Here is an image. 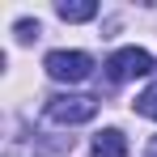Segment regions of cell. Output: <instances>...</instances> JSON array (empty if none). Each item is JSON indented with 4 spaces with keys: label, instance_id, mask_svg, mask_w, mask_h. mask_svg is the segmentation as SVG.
I'll return each mask as SVG.
<instances>
[{
    "label": "cell",
    "instance_id": "cell-1",
    "mask_svg": "<svg viewBox=\"0 0 157 157\" xmlns=\"http://www.w3.org/2000/svg\"><path fill=\"white\" fill-rule=\"evenodd\" d=\"M43 110L59 128H81V123H89L98 115V98H89V94H51Z\"/></svg>",
    "mask_w": 157,
    "mask_h": 157
},
{
    "label": "cell",
    "instance_id": "cell-5",
    "mask_svg": "<svg viewBox=\"0 0 157 157\" xmlns=\"http://www.w3.org/2000/svg\"><path fill=\"white\" fill-rule=\"evenodd\" d=\"M55 13H59V21H72L77 26V21H94L98 17V4L94 0H59Z\"/></svg>",
    "mask_w": 157,
    "mask_h": 157
},
{
    "label": "cell",
    "instance_id": "cell-4",
    "mask_svg": "<svg viewBox=\"0 0 157 157\" xmlns=\"http://www.w3.org/2000/svg\"><path fill=\"white\" fill-rule=\"evenodd\" d=\"M89 157H128V136L119 128H102L89 144Z\"/></svg>",
    "mask_w": 157,
    "mask_h": 157
},
{
    "label": "cell",
    "instance_id": "cell-3",
    "mask_svg": "<svg viewBox=\"0 0 157 157\" xmlns=\"http://www.w3.org/2000/svg\"><path fill=\"white\" fill-rule=\"evenodd\" d=\"M43 68H47V77L59 81V85H77V81H85L89 72H94V55L85 51H51L47 59H43Z\"/></svg>",
    "mask_w": 157,
    "mask_h": 157
},
{
    "label": "cell",
    "instance_id": "cell-7",
    "mask_svg": "<svg viewBox=\"0 0 157 157\" xmlns=\"http://www.w3.org/2000/svg\"><path fill=\"white\" fill-rule=\"evenodd\" d=\"M13 34H17V43H30V38H38V21H30V17H21V21L13 26Z\"/></svg>",
    "mask_w": 157,
    "mask_h": 157
},
{
    "label": "cell",
    "instance_id": "cell-6",
    "mask_svg": "<svg viewBox=\"0 0 157 157\" xmlns=\"http://www.w3.org/2000/svg\"><path fill=\"white\" fill-rule=\"evenodd\" d=\"M136 115H144V119H153V123H157V85H149V89L136 98Z\"/></svg>",
    "mask_w": 157,
    "mask_h": 157
},
{
    "label": "cell",
    "instance_id": "cell-2",
    "mask_svg": "<svg viewBox=\"0 0 157 157\" xmlns=\"http://www.w3.org/2000/svg\"><path fill=\"white\" fill-rule=\"evenodd\" d=\"M153 72H157V59L144 47H119V51H110V59H106V77L115 81V85L136 81V77H153Z\"/></svg>",
    "mask_w": 157,
    "mask_h": 157
},
{
    "label": "cell",
    "instance_id": "cell-8",
    "mask_svg": "<svg viewBox=\"0 0 157 157\" xmlns=\"http://www.w3.org/2000/svg\"><path fill=\"white\" fill-rule=\"evenodd\" d=\"M153 157H157V153H153Z\"/></svg>",
    "mask_w": 157,
    "mask_h": 157
}]
</instances>
